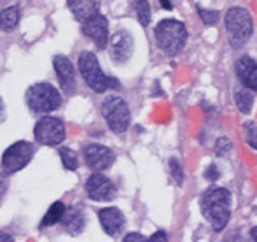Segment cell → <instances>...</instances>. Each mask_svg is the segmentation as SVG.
<instances>
[{
	"label": "cell",
	"mask_w": 257,
	"mask_h": 242,
	"mask_svg": "<svg viewBox=\"0 0 257 242\" xmlns=\"http://www.w3.org/2000/svg\"><path fill=\"white\" fill-rule=\"evenodd\" d=\"M201 212L215 232H222L231 218V193L226 188H210L201 197Z\"/></svg>",
	"instance_id": "cell-1"
},
{
	"label": "cell",
	"mask_w": 257,
	"mask_h": 242,
	"mask_svg": "<svg viewBox=\"0 0 257 242\" xmlns=\"http://www.w3.org/2000/svg\"><path fill=\"white\" fill-rule=\"evenodd\" d=\"M79 72H81L86 85L91 90H95L96 93H103L108 88H119L117 79L108 77V75L103 74L98 58L91 51H82L79 55Z\"/></svg>",
	"instance_id": "cell-2"
},
{
	"label": "cell",
	"mask_w": 257,
	"mask_h": 242,
	"mask_svg": "<svg viewBox=\"0 0 257 242\" xmlns=\"http://www.w3.org/2000/svg\"><path fill=\"white\" fill-rule=\"evenodd\" d=\"M154 37L158 46L166 55H177L182 51L187 41V30L180 21L177 20H163L154 28Z\"/></svg>",
	"instance_id": "cell-3"
},
{
	"label": "cell",
	"mask_w": 257,
	"mask_h": 242,
	"mask_svg": "<svg viewBox=\"0 0 257 242\" xmlns=\"http://www.w3.org/2000/svg\"><path fill=\"white\" fill-rule=\"evenodd\" d=\"M226 32L229 37V44L234 49L247 44L254 32V21L250 13L243 7H231L226 14Z\"/></svg>",
	"instance_id": "cell-4"
},
{
	"label": "cell",
	"mask_w": 257,
	"mask_h": 242,
	"mask_svg": "<svg viewBox=\"0 0 257 242\" xmlns=\"http://www.w3.org/2000/svg\"><path fill=\"white\" fill-rule=\"evenodd\" d=\"M27 106L34 113H51L61 104V95L49 83H35L25 93Z\"/></svg>",
	"instance_id": "cell-5"
},
{
	"label": "cell",
	"mask_w": 257,
	"mask_h": 242,
	"mask_svg": "<svg viewBox=\"0 0 257 242\" xmlns=\"http://www.w3.org/2000/svg\"><path fill=\"white\" fill-rule=\"evenodd\" d=\"M102 114L107 121L108 128L114 133H124L132 121L130 107L124 99L117 95H110L103 100L102 104Z\"/></svg>",
	"instance_id": "cell-6"
},
{
	"label": "cell",
	"mask_w": 257,
	"mask_h": 242,
	"mask_svg": "<svg viewBox=\"0 0 257 242\" xmlns=\"http://www.w3.org/2000/svg\"><path fill=\"white\" fill-rule=\"evenodd\" d=\"M34 158V146L27 140H18L9 146L2 154V171L4 174H14V172L25 169Z\"/></svg>",
	"instance_id": "cell-7"
},
{
	"label": "cell",
	"mask_w": 257,
	"mask_h": 242,
	"mask_svg": "<svg viewBox=\"0 0 257 242\" xmlns=\"http://www.w3.org/2000/svg\"><path fill=\"white\" fill-rule=\"evenodd\" d=\"M34 135L37 142L44 144V146H58L65 140L67 130L61 120L53 116H46L37 121L34 128Z\"/></svg>",
	"instance_id": "cell-8"
},
{
	"label": "cell",
	"mask_w": 257,
	"mask_h": 242,
	"mask_svg": "<svg viewBox=\"0 0 257 242\" xmlns=\"http://www.w3.org/2000/svg\"><path fill=\"white\" fill-rule=\"evenodd\" d=\"M82 34L89 37L96 44V48L103 49L108 44V21L103 14H95V16L88 18L82 21Z\"/></svg>",
	"instance_id": "cell-9"
},
{
	"label": "cell",
	"mask_w": 257,
	"mask_h": 242,
	"mask_svg": "<svg viewBox=\"0 0 257 242\" xmlns=\"http://www.w3.org/2000/svg\"><path fill=\"white\" fill-rule=\"evenodd\" d=\"M108 51H110V58L114 63L122 65L126 63L133 55V37L130 32L119 30L112 35L108 41Z\"/></svg>",
	"instance_id": "cell-10"
},
{
	"label": "cell",
	"mask_w": 257,
	"mask_h": 242,
	"mask_svg": "<svg viewBox=\"0 0 257 242\" xmlns=\"http://www.w3.org/2000/svg\"><path fill=\"white\" fill-rule=\"evenodd\" d=\"M86 191H88L89 198L95 202H110L114 200L115 193H117L114 183L98 172L89 176V179L86 181Z\"/></svg>",
	"instance_id": "cell-11"
},
{
	"label": "cell",
	"mask_w": 257,
	"mask_h": 242,
	"mask_svg": "<svg viewBox=\"0 0 257 242\" xmlns=\"http://www.w3.org/2000/svg\"><path fill=\"white\" fill-rule=\"evenodd\" d=\"M84 160L89 169L93 171H105L112 167L115 162V154L102 144H89L84 147Z\"/></svg>",
	"instance_id": "cell-12"
},
{
	"label": "cell",
	"mask_w": 257,
	"mask_h": 242,
	"mask_svg": "<svg viewBox=\"0 0 257 242\" xmlns=\"http://www.w3.org/2000/svg\"><path fill=\"white\" fill-rule=\"evenodd\" d=\"M98 219H100V225L105 230V233L110 237H115L122 232L126 225V218L117 207H107L102 209L98 212Z\"/></svg>",
	"instance_id": "cell-13"
},
{
	"label": "cell",
	"mask_w": 257,
	"mask_h": 242,
	"mask_svg": "<svg viewBox=\"0 0 257 242\" xmlns=\"http://www.w3.org/2000/svg\"><path fill=\"white\" fill-rule=\"evenodd\" d=\"M53 65H54V72H56L58 79H60L61 88L67 93H72L75 88V70L72 61L63 55H56L53 58Z\"/></svg>",
	"instance_id": "cell-14"
},
{
	"label": "cell",
	"mask_w": 257,
	"mask_h": 242,
	"mask_svg": "<svg viewBox=\"0 0 257 242\" xmlns=\"http://www.w3.org/2000/svg\"><path fill=\"white\" fill-rule=\"evenodd\" d=\"M234 68H236V75L243 83V86L257 92V61L250 56H241L238 58Z\"/></svg>",
	"instance_id": "cell-15"
},
{
	"label": "cell",
	"mask_w": 257,
	"mask_h": 242,
	"mask_svg": "<svg viewBox=\"0 0 257 242\" xmlns=\"http://www.w3.org/2000/svg\"><path fill=\"white\" fill-rule=\"evenodd\" d=\"M67 2L74 18L81 23L100 13V0H67Z\"/></svg>",
	"instance_id": "cell-16"
},
{
	"label": "cell",
	"mask_w": 257,
	"mask_h": 242,
	"mask_svg": "<svg viewBox=\"0 0 257 242\" xmlns=\"http://www.w3.org/2000/svg\"><path fill=\"white\" fill-rule=\"evenodd\" d=\"M61 223H63L65 230H67L68 233H72V235H79L86 226L84 211H82L81 207L67 209L65 214H63V219H61Z\"/></svg>",
	"instance_id": "cell-17"
},
{
	"label": "cell",
	"mask_w": 257,
	"mask_h": 242,
	"mask_svg": "<svg viewBox=\"0 0 257 242\" xmlns=\"http://www.w3.org/2000/svg\"><path fill=\"white\" fill-rule=\"evenodd\" d=\"M18 21H20V7L18 6H9L0 11V30H13L16 28Z\"/></svg>",
	"instance_id": "cell-18"
},
{
	"label": "cell",
	"mask_w": 257,
	"mask_h": 242,
	"mask_svg": "<svg viewBox=\"0 0 257 242\" xmlns=\"http://www.w3.org/2000/svg\"><path fill=\"white\" fill-rule=\"evenodd\" d=\"M234 102H236V107L241 111L243 114L252 113V107H254V95H252L250 88H240L234 93Z\"/></svg>",
	"instance_id": "cell-19"
},
{
	"label": "cell",
	"mask_w": 257,
	"mask_h": 242,
	"mask_svg": "<svg viewBox=\"0 0 257 242\" xmlns=\"http://www.w3.org/2000/svg\"><path fill=\"white\" fill-rule=\"evenodd\" d=\"M65 211H67V207H65L61 202H54L51 207L48 209L46 216L42 218L41 226H42V228H48V226H53V225H56V223H60L61 219H63Z\"/></svg>",
	"instance_id": "cell-20"
},
{
	"label": "cell",
	"mask_w": 257,
	"mask_h": 242,
	"mask_svg": "<svg viewBox=\"0 0 257 242\" xmlns=\"http://www.w3.org/2000/svg\"><path fill=\"white\" fill-rule=\"evenodd\" d=\"M133 7H135V13H137V18H139L140 25L142 27H147L151 21V6L147 0H135V4H133Z\"/></svg>",
	"instance_id": "cell-21"
},
{
	"label": "cell",
	"mask_w": 257,
	"mask_h": 242,
	"mask_svg": "<svg viewBox=\"0 0 257 242\" xmlns=\"http://www.w3.org/2000/svg\"><path fill=\"white\" fill-rule=\"evenodd\" d=\"M58 153H60L63 167L67 169V171H75V169H77V154H75L74 151L68 149V147H61Z\"/></svg>",
	"instance_id": "cell-22"
},
{
	"label": "cell",
	"mask_w": 257,
	"mask_h": 242,
	"mask_svg": "<svg viewBox=\"0 0 257 242\" xmlns=\"http://www.w3.org/2000/svg\"><path fill=\"white\" fill-rule=\"evenodd\" d=\"M168 165H170V172H172V178L175 179V183L180 186V184L184 183V169H182V165H180V162L177 160V158H170Z\"/></svg>",
	"instance_id": "cell-23"
},
{
	"label": "cell",
	"mask_w": 257,
	"mask_h": 242,
	"mask_svg": "<svg viewBox=\"0 0 257 242\" xmlns=\"http://www.w3.org/2000/svg\"><path fill=\"white\" fill-rule=\"evenodd\" d=\"M245 137H247L248 146L257 151V125L255 123H247V125H245Z\"/></svg>",
	"instance_id": "cell-24"
},
{
	"label": "cell",
	"mask_w": 257,
	"mask_h": 242,
	"mask_svg": "<svg viewBox=\"0 0 257 242\" xmlns=\"http://www.w3.org/2000/svg\"><path fill=\"white\" fill-rule=\"evenodd\" d=\"M231 149H233V144H231V140L227 139V137H220V139L215 142V153L219 154V156L227 154Z\"/></svg>",
	"instance_id": "cell-25"
},
{
	"label": "cell",
	"mask_w": 257,
	"mask_h": 242,
	"mask_svg": "<svg viewBox=\"0 0 257 242\" xmlns=\"http://www.w3.org/2000/svg\"><path fill=\"white\" fill-rule=\"evenodd\" d=\"M198 14L201 16L205 25H213L219 20V13L217 11H206V9H198Z\"/></svg>",
	"instance_id": "cell-26"
},
{
	"label": "cell",
	"mask_w": 257,
	"mask_h": 242,
	"mask_svg": "<svg viewBox=\"0 0 257 242\" xmlns=\"http://www.w3.org/2000/svg\"><path fill=\"white\" fill-rule=\"evenodd\" d=\"M205 178L208 179V181H217V179L220 178V172H219V169H217V165H210V167L206 169Z\"/></svg>",
	"instance_id": "cell-27"
},
{
	"label": "cell",
	"mask_w": 257,
	"mask_h": 242,
	"mask_svg": "<svg viewBox=\"0 0 257 242\" xmlns=\"http://www.w3.org/2000/svg\"><path fill=\"white\" fill-rule=\"evenodd\" d=\"M6 191H7V179H6V176L0 174V198L4 197Z\"/></svg>",
	"instance_id": "cell-28"
},
{
	"label": "cell",
	"mask_w": 257,
	"mask_h": 242,
	"mask_svg": "<svg viewBox=\"0 0 257 242\" xmlns=\"http://www.w3.org/2000/svg\"><path fill=\"white\" fill-rule=\"evenodd\" d=\"M130 240H144V235H140V233H128V235L124 237V242H130Z\"/></svg>",
	"instance_id": "cell-29"
},
{
	"label": "cell",
	"mask_w": 257,
	"mask_h": 242,
	"mask_svg": "<svg viewBox=\"0 0 257 242\" xmlns=\"http://www.w3.org/2000/svg\"><path fill=\"white\" fill-rule=\"evenodd\" d=\"M149 240H166V233L165 232H158V233H154Z\"/></svg>",
	"instance_id": "cell-30"
},
{
	"label": "cell",
	"mask_w": 257,
	"mask_h": 242,
	"mask_svg": "<svg viewBox=\"0 0 257 242\" xmlns=\"http://www.w3.org/2000/svg\"><path fill=\"white\" fill-rule=\"evenodd\" d=\"M161 2V6L165 7V9H172V2L170 0H159Z\"/></svg>",
	"instance_id": "cell-31"
},
{
	"label": "cell",
	"mask_w": 257,
	"mask_h": 242,
	"mask_svg": "<svg viewBox=\"0 0 257 242\" xmlns=\"http://www.w3.org/2000/svg\"><path fill=\"white\" fill-rule=\"evenodd\" d=\"M0 240H6V242H9V240H13V237H11V235H7V233H0Z\"/></svg>",
	"instance_id": "cell-32"
},
{
	"label": "cell",
	"mask_w": 257,
	"mask_h": 242,
	"mask_svg": "<svg viewBox=\"0 0 257 242\" xmlns=\"http://www.w3.org/2000/svg\"><path fill=\"white\" fill-rule=\"evenodd\" d=\"M250 237H252V240H257V226L250 230Z\"/></svg>",
	"instance_id": "cell-33"
},
{
	"label": "cell",
	"mask_w": 257,
	"mask_h": 242,
	"mask_svg": "<svg viewBox=\"0 0 257 242\" xmlns=\"http://www.w3.org/2000/svg\"><path fill=\"white\" fill-rule=\"evenodd\" d=\"M2 114H4V106H2V100H0V120H2Z\"/></svg>",
	"instance_id": "cell-34"
}]
</instances>
